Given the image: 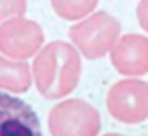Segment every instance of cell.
<instances>
[{
	"label": "cell",
	"mask_w": 148,
	"mask_h": 136,
	"mask_svg": "<svg viewBox=\"0 0 148 136\" xmlns=\"http://www.w3.org/2000/svg\"><path fill=\"white\" fill-rule=\"evenodd\" d=\"M33 83V71L27 61L0 55V89L8 93H25Z\"/></svg>",
	"instance_id": "ba28073f"
},
{
	"label": "cell",
	"mask_w": 148,
	"mask_h": 136,
	"mask_svg": "<svg viewBox=\"0 0 148 136\" xmlns=\"http://www.w3.org/2000/svg\"><path fill=\"white\" fill-rule=\"evenodd\" d=\"M136 19L138 25L148 33V0H140L138 6H136Z\"/></svg>",
	"instance_id": "8fae6325"
},
{
	"label": "cell",
	"mask_w": 148,
	"mask_h": 136,
	"mask_svg": "<svg viewBox=\"0 0 148 136\" xmlns=\"http://www.w3.org/2000/svg\"><path fill=\"white\" fill-rule=\"evenodd\" d=\"M108 112L122 124H140L148 118V83L126 77L114 83L106 98Z\"/></svg>",
	"instance_id": "277c9868"
},
{
	"label": "cell",
	"mask_w": 148,
	"mask_h": 136,
	"mask_svg": "<svg viewBox=\"0 0 148 136\" xmlns=\"http://www.w3.org/2000/svg\"><path fill=\"white\" fill-rule=\"evenodd\" d=\"M114 69L124 77H140L148 73V39L144 35H124L110 51Z\"/></svg>",
	"instance_id": "52a82bcc"
},
{
	"label": "cell",
	"mask_w": 148,
	"mask_h": 136,
	"mask_svg": "<svg viewBox=\"0 0 148 136\" xmlns=\"http://www.w3.org/2000/svg\"><path fill=\"white\" fill-rule=\"evenodd\" d=\"M0 136H43L33 106L0 89Z\"/></svg>",
	"instance_id": "8992f818"
},
{
	"label": "cell",
	"mask_w": 148,
	"mask_h": 136,
	"mask_svg": "<svg viewBox=\"0 0 148 136\" xmlns=\"http://www.w3.org/2000/svg\"><path fill=\"white\" fill-rule=\"evenodd\" d=\"M45 45V35L39 23L14 16L0 25V53L4 57L27 61L35 57Z\"/></svg>",
	"instance_id": "5b68a950"
},
{
	"label": "cell",
	"mask_w": 148,
	"mask_h": 136,
	"mask_svg": "<svg viewBox=\"0 0 148 136\" xmlns=\"http://www.w3.org/2000/svg\"><path fill=\"white\" fill-rule=\"evenodd\" d=\"M120 31L122 25L116 16L93 10L89 16L81 19L69 29V39L85 59H99L112 51L120 39Z\"/></svg>",
	"instance_id": "7a4b0ae2"
},
{
	"label": "cell",
	"mask_w": 148,
	"mask_h": 136,
	"mask_svg": "<svg viewBox=\"0 0 148 136\" xmlns=\"http://www.w3.org/2000/svg\"><path fill=\"white\" fill-rule=\"evenodd\" d=\"M103 136H124V134H114V132H112V134H103Z\"/></svg>",
	"instance_id": "7c38bea8"
},
{
	"label": "cell",
	"mask_w": 148,
	"mask_h": 136,
	"mask_svg": "<svg viewBox=\"0 0 148 136\" xmlns=\"http://www.w3.org/2000/svg\"><path fill=\"white\" fill-rule=\"evenodd\" d=\"M101 128L99 112L77 98L57 104L49 114L51 136H97Z\"/></svg>",
	"instance_id": "3957f363"
},
{
	"label": "cell",
	"mask_w": 148,
	"mask_h": 136,
	"mask_svg": "<svg viewBox=\"0 0 148 136\" xmlns=\"http://www.w3.org/2000/svg\"><path fill=\"white\" fill-rule=\"evenodd\" d=\"M81 77V55L65 43L53 41L43 45L33 61V79L39 93L47 100H61L69 95Z\"/></svg>",
	"instance_id": "6da1fadb"
},
{
	"label": "cell",
	"mask_w": 148,
	"mask_h": 136,
	"mask_svg": "<svg viewBox=\"0 0 148 136\" xmlns=\"http://www.w3.org/2000/svg\"><path fill=\"white\" fill-rule=\"evenodd\" d=\"M27 0H0V25L14 16H25Z\"/></svg>",
	"instance_id": "30bf717a"
},
{
	"label": "cell",
	"mask_w": 148,
	"mask_h": 136,
	"mask_svg": "<svg viewBox=\"0 0 148 136\" xmlns=\"http://www.w3.org/2000/svg\"><path fill=\"white\" fill-rule=\"evenodd\" d=\"M97 2L99 0H51V6L65 21H81L97 8Z\"/></svg>",
	"instance_id": "9c48e42d"
}]
</instances>
